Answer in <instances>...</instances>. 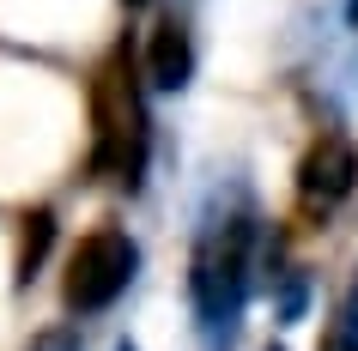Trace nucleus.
Returning a JSON list of instances; mask_svg holds the SVG:
<instances>
[{"label": "nucleus", "mask_w": 358, "mask_h": 351, "mask_svg": "<svg viewBox=\"0 0 358 351\" xmlns=\"http://www.w3.org/2000/svg\"><path fill=\"white\" fill-rule=\"evenodd\" d=\"M85 115H92V151L85 170L97 182L140 188L152 164V110H146V73H140V49L128 37L110 43V55L92 67L85 85Z\"/></svg>", "instance_id": "f257e3e1"}, {"label": "nucleus", "mask_w": 358, "mask_h": 351, "mask_svg": "<svg viewBox=\"0 0 358 351\" xmlns=\"http://www.w3.org/2000/svg\"><path fill=\"white\" fill-rule=\"evenodd\" d=\"M249 291H255V212L225 206V212H213L201 224L194 255H189V309L213 351L231 345Z\"/></svg>", "instance_id": "f03ea898"}, {"label": "nucleus", "mask_w": 358, "mask_h": 351, "mask_svg": "<svg viewBox=\"0 0 358 351\" xmlns=\"http://www.w3.org/2000/svg\"><path fill=\"white\" fill-rule=\"evenodd\" d=\"M140 278V242L122 224H97L67 248V267H61V309L73 321H92V315L115 309L128 285Z\"/></svg>", "instance_id": "7ed1b4c3"}, {"label": "nucleus", "mask_w": 358, "mask_h": 351, "mask_svg": "<svg viewBox=\"0 0 358 351\" xmlns=\"http://www.w3.org/2000/svg\"><path fill=\"white\" fill-rule=\"evenodd\" d=\"M358 194V146L346 133H322L298 164V212L303 218H328Z\"/></svg>", "instance_id": "20e7f679"}, {"label": "nucleus", "mask_w": 358, "mask_h": 351, "mask_svg": "<svg viewBox=\"0 0 358 351\" xmlns=\"http://www.w3.org/2000/svg\"><path fill=\"white\" fill-rule=\"evenodd\" d=\"M140 73H146V91H189L194 79V31L182 13H158L146 31V49H140Z\"/></svg>", "instance_id": "39448f33"}, {"label": "nucleus", "mask_w": 358, "mask_h": 351, "mask_svg": "<svg viewBox=\"0 0 358 351\" xmlns=\"http://www.w3.org/2000/svg\"><path fill=\"white\" fill-rule=\"evenodd\" d=\"M55 212L49 206H37V212H24V230H19V260H13V278H19V291L31 285V278L49 267V248H55Z\"/></svg>", "instance_id": "423d86ee"}, {"label": "nucleus", "mask_w": 358, "mask_h": 351, "mask_svg": "<svg viewBox=\"0 0 358 351\" xmlns=\"http://www.w3.org/2000/svg\"><path fill=\"white\" fill-rule=\"evenodd\" d=\"M322 351H358V273H352V285H346L340 303H334V321H328Z\"/></svg>", "instance_id": "0eeeda50"}, {"label": "nucleus", "mask_w": 358, "mask_h": 351, "mask_svg": "<svg viewBox=\"0 0 358 351\" xmlns=\"http://www.w3.org/2000/svg\"><path fill=\"white\" fill-rule=\"evenodd\" d=\"M24 351H85V339H79V327H73V321H61V327H43Z\"/></svg>", "instance_id": "6e6552de"}, {"label": "nucleus", "mask_w": 358, "mask_h": 351, "mask_svg": "<svg viewBox=\"0 0 358 351\" xmlns=\"http://www.w3.org/2000/svg\"><path fill=\"white\" fill-rule=\"evenodd\" d=\"M122 6H146V0H122Z\"/></svg>", "instance_id": "1a4fd4ad"}]
</instances>
